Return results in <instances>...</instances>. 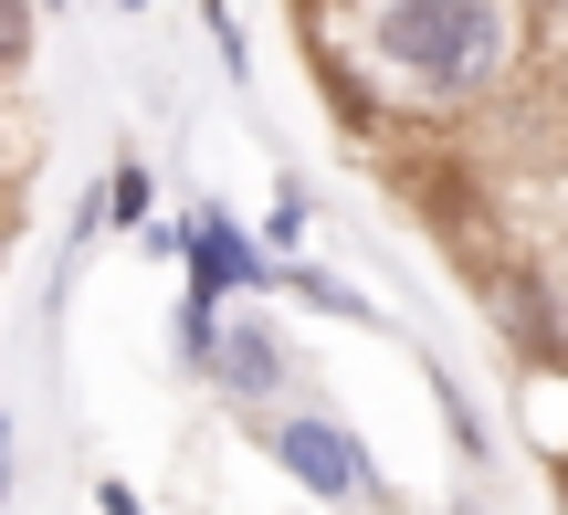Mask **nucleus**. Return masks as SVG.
<instances>
[{
	"instance_id": "1",
	"label": "nucleus",
	"mask_w": 568,
	"mask_h": 515,
	"mask_svg": "<svg viewBox=\"0 0 568 515\" xmlns=\"http://www.w3.org/2000/svg\"><path fill=\"white\" fill-rule=\"evenodd\" d=\"M347 32H358V63L379 95L474 116L527 63V0H358Z\"/></svg>"
},
{
	"instance_id": "2",
	"label": "nucleus",
	"mask_w": 568,
	"mask_h": 515,
	"mask_svg": "<svg viewBox=\"0 0 568 515\" xmlns=\"http://www.w3.org/2000/svg\"><path fill=\"white\" fill-rule=\"evenodd\" d=\"M264 453L284 463V474L305 484L316 505H358L368 484V453H358V432H347L337 411H316V400H274V421H264Z\"/></svg>"
},
{
	"instance_id": "3",
	"label": "nucleus",
	"mask_w": 568,
	"mask_h": 515,
	"mask_svg": "<svg viewBox=\"0 0 568 515\" xmlns=\"http://www.w3.org/2000/svg\"><path fill=\"white\" fill-rule=\"evenodd\" d=\"M201 379L232 400V411H274V400L295 390V337H284L274 316H222V337H211Z\"/></svg>"
},
{
	"instance_id": "4",
	"label": "nucleus",
	"mask_w": 568,
	"mask_h": 515,
	"mask_svg": "<svg viewBox=\"0 0 568 515\" xmlns=\"http://www.w3.org/2000/svg\"><path fill=\"white\" fill-rule=\"evenodd\" d=\"M180 264H190V295H253V285H274V274H284V264H274L264 243H253L243 222H232L222 200H211V210H190Z\"/></svg>"
},
{
	"instance_id": "5",
	"label": "nucleus",
	"mask_w": 568,
	"mask_h": 515,
	"mask_svg": "<svg viewBox=\"0 0 568 515\" xmlns=\"http://www.w3.org/2000/svg\"><path fill=\"white\" fill-rule=\"evenodd\" d=\"M485 306H495V327L516 337V358H527V369L568 358V306H558V274L506 264V274H485Z\"/></svg>"
},
{
	"instance_id": "6",
	"label": "nucleus",
	"mask_w": 568,
	"mask_h": 515,
	"mask_svg": "<svg viewBox=\"0 0 568 515\" xmlns=\"http://www.w3.org/2000/svg\"><path fill=\"white\" fill-rule=\"evenodd\" d=\"M105 222H116V231L159 222V168H148L138 147H116V168H105Z\"/></svg>"
},
{
	"instance_id": "7",
	"label": "nucleus",
	"mask_w": 568,
	"mask_h": 515,
	"mask_svg": "<svg viewBox=\"0 0 568 515\" xmlns=\"http://www.w3.org/2000/svg\"><path fill=\"white\" fill-rule=\"evenodd\" d=\"M432 400H443V421H453V442H464V453H474V474H485V463H495V442H485V421H474V400H464V379H453V369H432Z\"/></svg>"
},
{
	"instance_id": "8",
	"label": "nucleus",
	"mask_w": 568,
	"mask_h": 515,
	"mask_svg": "<svg viewBox=\"0 0 568 515\" xmlns=\"http://www.w3.org/2000/svg\"><path fill=\"white\" fill-rule=\"evenodd\" d=\"M201 32H211V53H222V74L253 84V42H243V11H232V0H201Z\"/></svg>"
},
{
	"instance_id": "9",
	"label": "nucleus",
	"mask_w": 568,
	"mask_h": 515,
	"mask_svg": "<svg viewBox=\"0 0 568 515\" xmlns=\"http://www.w3.org/2000/svg\"><path fill=\"white\" fill-rule=\"evenodd\" d=\"M32 32H42L32 0H0V74H21V63H32Z\"/></svg>"
},
{
	"instance_id": "10",
	"label": "nucleus",
	"mask_w": 568,
	"mask_h": 515,
	"mask_svg": "<svg viewBox=\"0 0 568 515\" xmlns=\"http://www.w3.org/2000/svg\"><path fill=\"white\" fill-rule=\"evenodd\" d=\"M305 222H316V210H305V189L284 179V200L264 210V253H295V243H305Z\"/></svg>"
},
{
	"instance_id": "11",
	"label": "nucleus",
	"mask_w": 568,
	"mask_h": 515,
	"mask_svg": "<svg viewBox=\"0 0 568 515\" xmlns=\"http://www.w3.org/2000/svg\"><path fill=\"white\" fill-rule=\"evenodd\" d=\"M11 463H21V432H11V411H0V515H11Z\"/></svg>"
},
{
	"instance_id": "12",
	"label": "nucleus",
	"mask_w": 568,
	"mask_h": 515,
	"mask_svg": "<svg viewBox=\"0 0 568 515\" xmlns=\"http://www.w3.org/2000/svg\"><path fill=\"white\" fill-rule=\"evenodd\" d=\"M548 53H558V95H568V0H558V21H548Z\"/></svg>"
},
{
	"instance_id": "13",
	"label": "nucleus",
	"mask_w": 568,
	"mask_h": 515,
	"mask_svg": "<svg viewBox=\"0 0 568 515\" xmlns=\"http://www.w3.org/2000/svg\"><path fill=\"white\" fill-rule=\"evenodd\" d=\"M32 11H74V0H32Z\"/></svg>"
},
{
	"instance_id": "14",
	"label": "nucleus",
	"mask_w": 568,
	"mask_h": 515,
	"mask_svg": "<svg viewBox=\"0 0 568 515\" xmlns=\"http://www.w3.org/2000/svg\"><path fill=\"white\" fill-rule=\"evenodd\" d=\"M116 11H126V21H138V11H148V0H116Z\"/></svg>"
},
{
	"instance_id": "15",
	"label": "nucleus",
	"mask_w": 568,
	"mask_h": 515,
	"mask_svg": "<svg viewBox=\"0 0 568 515\" xmlns=\"http://www.w3.org/2000/svg\"><path fill=\"white\" fill-rule=\"evenodd\" d=\"M453 515H485V505H453Z\"/></svg>"
},
{
	"instance_id": "16",
	"label": "nucleus",
	"mask_w": 568,
	"mask_h": 515,
	"mask_svg": "<svg viewBox=\"0 0 568 515\" xmlns=\"http://www.w3.org/2000/svg\"><path fill=\"white\" fill-rule=\"evenodd\" d=\"M558 306H568V295H558Z\"/></svg>"
}]
</instances>
